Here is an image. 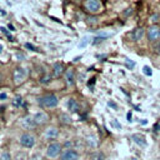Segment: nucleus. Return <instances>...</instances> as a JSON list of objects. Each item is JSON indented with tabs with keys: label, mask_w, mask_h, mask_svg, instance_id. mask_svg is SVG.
I'll list each match as a JSON object with an SVG mask.
<instances>
[{
	"label": "nucleus",
	"mask_w": 160,
	"mask_h": 160,
	"mask_svg": "<svg viewBox=\"0 0 160 160\" xmlns=\"http://www.w3.org/2000/svg\"><path fill=\"white\" fill-rule=\"evenodd\" d=\"M88 144L91 146V148H96L99 145V140H98V136L95 135H90L88 138Z\"/></svg>",
	"instance_id": "dca6fc26"
},
{
	"label": "nucleus",
	"mask_w": 160,
	"mask_h": 160,
	"mask_svg": "<svg viewBox=\"0 0 160 160\" xmlns=\"http://www.w3.org/2000/svg\"><path fill=\"white\" fill-rule=\"evenodd\" d=\"M90 159H91V160H104L105 158H104V154H102V152H100V151H94V152H91Z\"/></svg>",
	"instance_id": "f3484780"
},
{
	"label": "nucleus",
	"mask_w": 160,
	"mask_h": 160,
	"mask_svg": "<svg viewBox=\"0 0 160 160\" xmlns=\"http://www.w3.org/2000/svg\"><path fill=\"white\" fill-rule=\"evenodd\" d=\"M0 160H11V155H10V152L6 151V150H4V151L1 152V155H0Z\"/></svg>",
	"instance_id": "a211bd4d"
},
{
	"label": "nucleus",
	"mask_w": 160,
	"mask_h": 160,
	"mask_svg": "<svg viewBox=\"0 0 160 160\" xmlns=\"http://www.w3.org/2000/svg\"><path fill=\"white\" fill-rule=\"evenodd\" d=\"M61 119H62V122L64 124H70L71 122V118L66 114H61Z\"/></svg>",
	"instance_id": "6ab92c4d"
},
{
	"label": "nucleus",
	"mask_w": 160,
	"mask_h": 160,
	"mask_svg": "<svg viewBox=\"0 0 160 160\" xmlns=\"http://www.w3.org/2000/svg\"><path fill=\"white\" fill-rule=\"evenodd\" d=\"M21 125L22 128H25L26 130H30V129H34L35 128V121H34V118H30V116H25L21 121Z\"/></svg>",
	"instance_id": "9d476101"
},
{
	"label": "nucleus",
	"mask_w": 160,
	"mask_h": 160,
	"mask_svg": "<svg viewBox=\"0 0 160 160\" xmlns=\"http://www.w3.org/2000/svg\"><path fill=\"white\" fill-rule=\"evenodd\" d=\"M125 64H126V66H128L129 69H132V68L135 66V62H134L132 60H130V59H125Z\"/></svg>",
	"instance_id": "4be33fe9"
},
{
	"label": "nucleus",
	"mask_w": 160,
	"mask_h": 160,
	"mask_svg": "<svg viewBox=\"0 0 160 160\" xmlns=\"http://www.w3.org/2000/svg\"><path fill=\"white\" fill-rule=\"evenodd\" d=\"M142 71H144V74H145V75H148V76H151V74H152V71H151L150 66H148V65H145V66L142 68Z\"/></svg>",
	"instance_id": "412c9836"
},
{
	"label": "nucleus",
	"mask_w": 160,
	"mask_h": 160,
	"mask_svg": "<svg viewBox=\"0 0 160 160\" xmlns=\"http://www.w3.org/2000/svg\"><path fill=\"white\" fill-rule=\"evenodd\" d=\"M58 102H59V100L54 94H48L39 99V104L44 108H55L58 105Z\"/></svg>",
	"instance_id": "f257e3e1"
},
{
	"label": "nucleus",
	"mask_w": 160,
	"mask_h": 160,
	"mask_svg": "<svg viewBox=\"0 0 160 160\" xmlns=\"http://www.w3.org/2000/svg\"><path fill=\"white\" fill-rule=\"evenodd\" d=\"M1 50H2V46H1V45H0V52H1Z\"/></svg>",
	"instance_id": "e433bc0d"
},
{
	"label": "nucleus",
	"mask_w": 160,
	"mask_h": 160,
	"mask_svg": "<svg viewBox=\"0 0 160 160\" xmlns=\"http://www.w3.org/2000/svg\"><path fill=\"white\" fill-rule=\"evenodd\" d=\"M94 82H95V78H92V79H90V81L88 82V85H89V88H90V86H92V85H94Z\"/></svg>",
	"instance_id": "c85d7f7f"
},
{
	"label": "nucleus",
	"mask_w": 160,
	"mask_h": 160,
	"mask_svg": "<svg viewBox=\"0 0 160 160\" xmlns=\"http://www.w3.org/2000/svg\"><path fill=\"white\" fill-rule=\"evenodd\" d=\"M12 104H14V106H20V105L22 104V99H21V96H16V98L14 99Z\"/></svg>",
	"instance_id": "aec40b11"
},
{
	"label": "nucleus",
	"mask_w": 160,
	"mask_h": 160,
	"mask_svg": "<svg viewBox=\"0 0 160 160\" xmlns=\"http://www.w3.org/2000/svg\"><path fill=\"white\" fill-rule=\"evenodd\" d=\"M25 48H28V49H30V50H34V51H36V48H35L34 45L29 44V42H26V44H25Z\"/></svg>",
	"instance_id": "a878e982"
},
{
	"label": "nucleus",
	"mask_w": 160,
	"mask_h": 160,
	"mask_svg": "<svg viewBox=\"0 0 160 160\" xmlns=\"http://www.w3.org/2000/svg\"><path fill=\"white\" fill-rule=\"evenodd\" d=\"M111 125H112L115 129H121V125H120V122H119L118 120H111Z\"/></svg>",
	"instance_id": "b1692460"
},
{
	"label": "nucleus",
	"mask_w": 160,
	"mask_h": 160,
	"mask_svg": "<svg viewBox=\"0 0 160 160\" xmlns=\"http://www.w3.org/2000/svg\"><path fill=\"white\" fill-rule=\"evenodd\" d=\"M60 159L61 160H79L80 159V155L76 150L74 149H66L61 152L60 155Z\"/></svg>",
	"instance_id": "7ed1b4c3"
},
{
	"label": "nucleus",
	"mask_w": 160,
	"mask_h": 160,
	"mask_svg": "<svg viewBox=\"0 0 160 160\" xmlns=\"http://www.w3.org/2000/svg\"><path fill=\"white\" fill-rule=\"evenodd\" d=\"M62 72H64V66L61 65V64H55L54 65V69H52V74H54V76L55 78H59L60 75H62Z\"/></svg>",
	"instance_id": "2eb2a0df"
},
{
	"label": "nucleus",
	"mask_w": 160,
	"mask_h": 160,
	"mask_svg": "<svg viewBox=\"0 0 160 160\" xmlns=\"http://www.w3.org/2000/svg\"><path fill=\"white\" fill-rule=\"evenodd\" d=\"M131 160H138V159H135V158H134V159H131Z\"/></svg>",
	"instance_id": "4c0bfd02"
},
{
	"label": "nucleus",
	"mask_w": 160,
	"mask_h": 160,
	"mask_svg": "<svg viewBox=\"0 0 160 160\" xmlns=\"http://www.w3.org/2000/svg\"><path fill=\"white\" fill-rule=\"evenodd\" d=\"M88 42H89V39H88V38H84V39H82V41H81V42L79 44V48H80V49H82V48H85Z\"/></svg>",
	"instance_id": "5701e85b"
},
{
	"label": "nucleus",
	"mask_w": 160,
	"mask_h": 160,
	"mask_svg": "<svg viewBox=\"0 0 160 160\" xmlns=\"http://www.w3.org/2000/svg\"><path fill=\"white\" fill-rule=\"evenodd\" d=\"M68 108H69V110H70L71 112H78V111L80 110V105H79V102H78L75 99H70V100H69Z\"/></svg>",
	"instance_id": "9b49d317"
},
{
	"label": "nucleus",
	"mask_w": 160,
	"mask_h": 160,
	"mask_svg": "<svg viewBox=\"0 0 160 160\" xmlns=\"http://www.w3.org/2000/svg\"><path fill=\"white\" fill-rule=\"evenodd\" d=\"M65 80H66V84L74 85V82H75V74H74L72 70H68L65 72Z\"/></svg>",
	"instance_id": "ddd939ff"
},
{
	"label": "nucleus",
	"mask_w": 160,
	"mask_h": 160,
	"mask_svg": "<svg viewBox=\"0 0 160 160\" xmlns=\"http://www.w3.org/2000/svg\"><path fill=\"white\" fill-rule=\"evenodd\" d=\"M58 135H59V130H58V128H55V126H50V128H48L46 131H45V138H46L48 140H54V139L58 138Z\"/></svg>",
	"instance_id": "1a4fd4ad"
},
{
	"label": "nucleus",
	"mask_w": 160,
	"mask_h": 160,
	"mask_svg": "<svg viewBox=\"0 0 160 160\" xmlns=\"http://www.w3.org/2000/svg\"><path fill=\"white\" fill-rule=\"evenodd\" d=\"M61 151V145L59 142H51L46 149V156L48 158H56Z\"/></svg>",
	"instance_id": "f03ea898"
},
{
	"label": "nucleus",
	"mask_w": 160,
	"mask_h": 160,
	"mask_svg": "<svg viewBox=\"0 0 160 160\" xmlns=\"http://www.w3.org/2000/svg\"><path fill=\"white\" fill-rule=\"evenodd\" d=\"M108 105H109V106H111L112 109H118V105H116L115 102H112V101H109V102H108Z\"/></svg>",
	"instance_id": "bb28decb"
},
{
	"label": "nucleus",
	"mask_w": 160,
	"mask_h": 160,
	"mask_svg": "<svg viewBox=\"0 0 160 160\" xmlns=\"http://www.w3.org/2000/svg\"><path fill=\"white\" fill-rule=\"evenodd\" d=\"M142 35H144V29H142V28H138V29H135V30L131 32L132 40H135V41L140 40V39L142 38Z\"/></svg>",
	"instance_id": "4468645a"
},
{
	"label": "nucleus",
	"mask_w": 160,
	"mask_h": 160,
	"mask_svg": "<svg viewBox=\"0 0 160 160\" xmlns=\"http://www.w3.org/2000/svg\"><path fill=\"white\" fill-rule=\"evenodd\" d=\"M154 129H155L156 131H159V129H160V124H156V125H154Z\"/></svg>",
	"instance_id": "2f4dec72"
},
{
	"label": "nucleus",
	"mask_w": 160,
	"mask_h": 160,
	"mask_svg": "<svg viewBox=\"0 0 160 160\" xmlns=\"http://www.w3.org/2000/svg\"><path fill=\"white\" fill-rule=\"evenodd\" d=\"M155 50H156V52H158V54L160 55V42H159V44L156 45V49H155Z\"/></svg>",
	"instance_id": "7c9ffc66"
},
{
	"label": "nucleus",
	"mask_w": 160,
	"mask_h": 160,
	"mask_svg": "<svg viewBox=\"0 0 160 160\" xmlns=\"http://www.w3.org/2000/svg\"><path fill=\"white\" fill-rule=\"evenodd\" d=\"M48 120H49V116H48V114H45L44 111H39V112H36L35 116H34V121H35L36 125H44V124L48 122Z\"/></svg>",
	"instance_id": "6e6552de"
},
{
	"label": "nucleus",
	"mask_w": 160,
	"mask_h": 160,
	"mask_svg": "<svg viewBox=\"0 0 160 160\" xmlns=\"http://www.w3.org/2000/svg\"><path fill=\"white\" fill-rule=\"evenodd\" d=\"M64 145H65V146H66V148H69V146H70V148H71V145H72V142H71V141H66V142H65V144H64Z\"/></svg>",
	"instance_id": "c756f323"
},
{
	"label": "nucleus",
	"mask_w": 160,
	"mask_h": 160,
	"mask_svg": "<svg viewBox=\"0 0 160 160\" xmlns=\"http://www.w3.org/2000/svg\"><path fill=\"white\" fill-rule=\"evenodd\" d=\"M160 38V26L158 24H152L148 30V39L150 41H155Z\"/></svg>",
	"instance_id": "39448f33"
},
{
	"label": "nucleus",
	"mask_w": 160,
	"mask_h": 160,
	"mask_svg": "<svg viewBox=\"0 0 160 160\" xmlns=\"http://www.w3.org/2000/svg\"><path fill=\"white\" fill-rule=\"evenodd\" d=\"M158 19H159V14H154V15H151V18H150L151 22H156Z\"/></svg>",
	"instance_id": "393cba45"
},
{
	"label": "nucleus",
	"mask_w": 160,
	"mask_h": 160,
	"mask_svg": "<svg viewBox=\"0 0 160 160\" xmlns=\"http://www.w3.org/2000/svg\"><path fill=\"white\" fill-rule=\"evenodd\" d=\"M20 144L24 146V148H32L34 146V144H35V138H34V135H31V134H22L21 136H20Z\"/></svg>",
	"instance_id": "20e7f679"
},
{
	"label": "nucleus",
	"mask_w": 160,
	"mask_h": 160,
	"mask_svg": "<svg viewBox=\"0 0 160 160\" xmlns=\"http://www.w3.org/2000/svg\"><path fill=\"white\" fill-rule=\"evenodd\" d=\"M141 124H148V120H141Z\"/></svg>",
	"instance_id": "c9c22d12"
},
{
	"label": "nucleus",
	"mask_w": 160,
	"mask_h": 160,
	"mask_svg": "<svg viewBox=\"0 0 160 160\" xmlns=\"http://www.w3.org/2000/svg\"><path fill=\"white\" fill-rule=\"evenodd\" d=\"M101 1L100 0H86L85 1V9L90 12H98L101 9Z\"/></svg>",
	"instance_id": "423d86ee"
},
{
	"label": "nucleus",
	"mask_w": 160,
	"mask_h": 160,
	"mask_svg": "<svg viewBox=\"0 0 160 160\" xmlns=\"http://www.w3.org/2000/svg\"><path fill=\"white\" fill-rule=\"evenodd\" d=\"M5 98H6V94H4V92L0 94V99H5Z\"/></svg>",
	"instance_id": "f704fd0d"
},
{
	"label": "nucleus",
	"mask_w": 160,
	"mask_h": 160,
	"mask_svg": "<svg viewBox=\"0 0 160 160\" xmlns=\"http://www.w3.org/2000/svg\"><path fill=\"white\" fill-rule=\"evenodd\" d=\"M126 118H128V120H129V121H131V112H128Z\"/></svg>",
	"instance_id": "72a5a7b5"
},
{
	"label": "nucleus",
	"mask_w": 160,
	"mask_h": 160,
	"mask_svg": "<svg viewBox=\"0 0 160 160\" xmlns=\"http://www.w3.org/2000/svg\"><path fill=\"white\" fill-rule=\"evenodd\" d=\"M31 160H42V158H41L40 155H38V154H36V155H34V156L31 158Z\"/></svg>",
	"instance_id": "cd10ccee"
},
{
	"label": "nucleus",
	"mask_w": 160,
	"mask_h": 160,
	"mask_svg": "<svg viewBox=\"0 0 160 160\" xmlns=\"http://www.w3.org/2000/svg\"><path fill=\"white\" fill-rule=\"evenodd\" d=\"M26 78V70L24 68H16L14 70V81L15 84H20Z\"/></svg>",
	"instance_id": "0eeeda50"
},
{
	"label": "nucleus",
	"mask_w": 160,
	"mask_h": 160,
	"mask_svg": "<svg viewBox=\"0 0 160 160\" xmlns=\"http://www.w3.org/2000/svg\"><path fill=\"white\" fill-rule=\"evenodd\" d=\"M131 139H132L138 145H140V146H145V145H146L145 136H144V135H141V134H134V135L131 136Z\"/></svg>",
	"instance_id": "f8f14e48"
},
{
	"label": "nucleus",
	"mask_w": 160,
	"mask_h": 160,
	"mask_svg": "<svg viewBox=\"0 0 160 160\" xmlns=\"http://www.w3.org/2000/svg\"><path fill=\"white\" fill-rule=\"evenodd\" d=\"M8 28H9V30H11V31H14V30H15V29H14V26H12L11 24H9V25H8Z\"/></svg>",
	"instance_id": "473e14b6"
}]
</instances>
